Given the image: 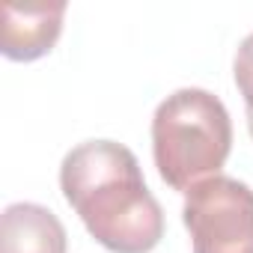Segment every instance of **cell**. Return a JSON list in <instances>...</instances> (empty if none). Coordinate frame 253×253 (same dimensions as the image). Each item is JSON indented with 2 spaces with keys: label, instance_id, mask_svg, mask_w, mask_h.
<instances>
[{
  "label": "cell",
  "instance_id": "cell-6",
  "mask_svg": "<svg viewBox=\"0 0 253 253\" xmlns=\"http://www.w3.org/2000/svg\"><path fill=\"white\" fill-rule=\"evenodd\" d=\"M232 72H235L238 92L244 95V104H247V128H250V137H253V33L244 36V42L238 45Z\"/></svg>",
  "mask_w": 253,
  "mask_h": 253
},
{
  "label": "cell",
  "instance_id": "cell-5",
  "mask_svg": "<svg viewBox=\"0 0 253 253\" xmlns=\"http://www.w3.org/2000/svg\"><path fill=\"white\" fill-rule=\"evenodd\" d=\"M66 226L39 203H12L0 217V253H66Z\"/></svg>",
  "mask_w": 253,
  "mask_h": 253
},
{
  "label": "cell",
  "instance_id": "cell-2",
  "mask_svg": "<svg viewBox=\"0 0 253 253\" xmlns=\"http://www.w3.org/2000/svg\"><path fill=\"white\" fill-rule=\"evenodd\" d=\"M229 149L232 122L214 92L185 86L158 104L152 116V155L173 191L188 194L203 179L220 176Z\"/></svg>",
  "mask_w": 253,
  "mask_h": 253
},
{
  "label": "cell",
  "instance_id": "cell-4",
  "mask_svg": "<svg viewBox=\"0 0 253 253\" xmlns=\"http://www.w3.org/2000/svg\"><path fill=\"white\" fill-rule=\"evenodd\" d=\"M66 3H3L0 51L9 60L30 63L45 57L63 33Z\"/></svg>",
  "mask_w": 253,
  "mask_h": 253
},
{
  "label": "cell",
  "instance_id": "cell-1",
  "mask_svg": "<svg viewBox=\"0 0 253 253\" xmlns=\"http://www.w3.org/2000/svg\"><path fill=\"white\" fill-rule=\"evenodd\" d=\"M60 188L86 232L110 253H149L164 238L161 203L140 164L116 140H86L60 164Z\"/></svg>",
  "mask_w": 253,
  "mask_h": 253
},
{
  "label": "cell",
  "instance_id": "cell-3",
  "mask_svg": "<svg viewBox=\"0 0 253 253\" xmlns=\"http://www.w3.org/2000/svg\"><path fill=\"white\" fill-rule=\"evenodd\" d=\"M182 220L194 253H253V191L229 176H211L185 194Z\"/></svg>",
  "mask_w": 253,
  "mask_h": 253
}]
</instances>
